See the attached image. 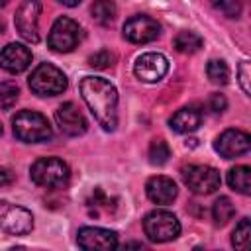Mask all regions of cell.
Wrapping results in <instances>:
<instances>
[{"instance_id":"1","label":"cell","mask_w":251,"mask_h":251,"mask_svg":"<svg viewBox=\"0 0 251 251\" xmlns=\"http://www.w3.org/2000/svg\"><path fill=\"white\" fill-rule=\"evenodd\" d=\"M80 96L94 120L104 131H114L118 126V90L102 76H84L78 84Z\"/></svg>"},{"instance_id":"2","label":"cell","mask_w":251,"mask_h":251,"mask_svg":"<svg viewBox=\"0 0 251 251\" xmlns=\"http://www.w3.org/2000/svg\"><path fill=\"white\" fill-rule=\"evenodd\" d=\"M14 135L24 143H43L53 137L47 118L35 110H22L12 118Z\"/></svg>"},{"instance_id":"3","label":"cell","mask_w":251,"mask_h":251,"mask_svg":"<svg viewBox=\"0 0 251 251\" xmlns=\"http://www.w3.org/2000/svg\"><path fill=\"white\" fill-rule=\"evenodd\" d=\"M29 176L37 186L43 188H61L71 178V169L63 159L41 157L29 167Z\"/></svg>"},{"instance_id":"4","label":"cell","mask_w":251,"mask_h":251,"mask_svg":"<svg viewBox=\"0 0 251 251\" xmlns=\"http://www.w3.org/2000/svg\"><path fill=\"white\" fill-rule=\"evenodd\" d=\"M27 84L37 96H57L67 90V76L59 67L51 63H41L31 71Z\"/></svg>"},{"instance_id":"5","label":"cell","mask_w":251,"mask_h":251,"mask_svg":"<svg viewBox=\"0 0 251 251\" xmlns=\"http://www.w3.org/2000/svg\"><path fill=\"white\" fill-rule=\"evenodd\" d=\"M143 231L153 243H167L178 237L180 222L169 210H153L143 218Z\"/></svg>"},{"instance_id":"6","label":"cell","mask_w":251,"mask_h":251,"mask_svg":"<svg viewBox=\"0 0 251 251\" xmlns=\"http://www.w3.org/2000/svg\"><path fill=\"white\" fill-rule=\"evenodd\" d=\"M180 175L188 190L194 194H202V196L216 192L222 184L220 171L210 165H188L182 169Z\"/></svg>"},{"instance_id":"7","label":"cell","mask_w":251,"mask_h":251,"mask_svg":"<svg viewBox=\"0 0 251 251\" xmlns=\"http://www.w3.org/2000/svg\"><path fill=\"white\" fill-rule=\"evenodd\" d=\"M82 31L80 25L67 16H61L51 25V31L47 35V45L57 53H69L80 43Z\"/></svg>"},{"instance_id":"8","label":"cell","mask_w":251,"mask_h":251,"mask_svg":"<svg viewBox=\"0 0 251 251\" xmlns=\"http://www.w3.org/2000/svg\"><path fill=\"white\" fill-rule=\"evenodd\" d=\"M39 16H41L39 0H24L16 10L14 16L16 29L27 43L39 41Z\"/></svg>"},{"instance_id":"9","label":"cell","mask_w":251,"mask_h":251,"mask_svg":"<svg viewBox=\"0 0 251 251\" xmlns=\"http://www.w3.org/2000/svg\"><path fill=\"white\" fill-rule=\"evenodd\" d=\"M0 229L10 235H24L33 229V216L29 210L0 200Z\"/></svg>"},{"instance_id":"10","label":"cell","mask_w":251,"mask_h":251,"mask_svg":"<svg viewBox=\"0 0 251 251\" xmlns=\"http://www.w3.org/2000/svg\"><path fill=\"white\" fill-rule=\"evenodd\" d=\"M159 33H161L159 22L145 14H135L129 20H126V24H124V37L135 45L151 43L159 37Z\"/></svg>"},{"instance_id":"11","label":"cell","mask_w":251,"mask_h":251,"mask_svg":"<svg viewBox=\"0 0 251 251\" xmlns=\"http://www.w3.org/2000/svg\"><path fill=\"white\" fill-rule=\"evenodd\" d=\"M76 243L88 251H110L118 247V233L104 227L84 226L76 233Z\"/></svg>"},{"instance_id":"12","label":"cell","mask_w":251,"mask_h":251,"mask_svg":"<svg viewBox=\"0 0 251 251\" xmlns=\"http://www.w3.org/2000/svg\"><path fill=\"white\" fill-rule=\"evenodd\" d=\"M55 122L59 129L71 137H78L88 129V122L75 102H63L55 110Z\"/></svg>"},{"instance_id":"13","label":"cell","mask_w":251,"mask_h":251,"mask_svg":"<svg viewBox=\"0 0 251 251\" xmlns=\"http://www.w3.org/2000/svg\"><path fill=\"white\" fill-rule=\"evenodd\" d=\"M249 147H251V137H249V133H245L241 129H226L214 141V149L224 159L241 157L249 151Z\"/></svg>"},{"instance_id":"14","label":"cell","mask_w":251,"mask_h":251,"mask_svg":"<svg viewBox=\"0 0 251 251\" xmlns=\"http://www.w3.org/2000/svg\"><path fill=\"white\" fill-rule=\"evenodd\" d=\"M169 71V61L161 53H143L135 59L133 73L141 82H159Z\"/></svg>"},{"instance_id":"15","label":"cell","mask_w":251,"mask_h":251,"mask_svg":"<svg viewBox=\"0 0 251 251\" xmlns=\"http://www.w3.org/2000/svg\"><path fill=\"white\" fill-rule=\"evenodd\" d=\"M31 65V51L24 43H8L0 51V67L6 73L18 75Z\"/></svg>"},{"instance_id":"16","label":"cell","mask_w":251,"mask_h":251,"mask_svg":"<svg viewBox=\"0 0 251 251\" xmlns=\"http://www.w3.org/2000/svg\"><path fill=\"white\" fill-rule=\"evenodd\" d=\"M145 192H147V198L153 202V204H171L176 194H178V188L175 184L173 178L169 176H163V175H157V176H151L145 184Z\"/></svg>"},{"instance_id":"17","label":"cell","mask_w":251,"mask_h":251,"mask_svg":"<svg viewBox=\"0 0 251 251\" xmlns=\"http://www.w3.org/2000/svg\"><path fill=\"white\" fill-rule=\"evenodd\" d=\"M202 124V110L198 106H182L178 108L171 120H169V126L173 131L176 133H190V131H196L198 126Z\"/></svg>"},{"instance_id":"18","label":"cell","mask_w":251,"mask_h":251,"mask_svg":"<svg viewBox=\"0 0 251 251\" xmlns=\"http://www.w3.org/2000/svg\"><path fill=\"white\" fill-rule=\"evenodd\" d=\"M227 184L231 190L247 196L251 192V169L247 165H237L227 171Z\"/></svg>"},{"instance_id":"19","label":"cell","mask_w":251,"mask_h":251,"mask_svg":"<svg viewBox=\"0 0 251 251\" xmlns=\"http://www.w3.org/2000/svg\"><path fill=\"white\" fill-rule=\"evenodd\" d=\"M90 14H92V20L100 25H108L116 20V14H118V8L114 4V0H94L92 6H90Z\"/></svg>"},{"instance_id":"20","label":"cell","mask_w":251,"mask_h":251,"mask_svg":"<svg viewBox=\"0 0 251 251\" xmlns=\"http://www.w3.org/2000/svg\"><path fill=\"white\" fill-rule=\"evenodd\" d=\"M173 43H175V49H176L178 53L192 55V53L200 51V47H202L204 41H202V37H200L198 33H194V31H178Z\"/></svg>"},{"instance_id":"21","label":"cell","mask_w":251,"mask_h":251,"mask_svg":"<svg viewBox=\"0 0 251 251\" xmlns=\"http://www.w3.org/2000/svg\"><path fill=\"white\" fill-rule=\"evenodd\" d=\"M235 214V206L227 196H220L212 206V218L216 226H226Z\"/></svg>"},{"instance_id":"22","label":"cell","mask_w":251,"mask_h":251,"mask_svg":"<svg viewBox=\"0 0 251 251\" xmlns=\"http://www.w3.org/2000/svg\"><path fill=\"white\" fill-rule=\"evenodd\" d=\"M206 75L214 84H226L229 80V67L222 59H212L206 67Z\"/></svg>"},{"instance_id":"23","label":"cell","mask_w":251,"mask_h":251,"mask_svg":"<svg viewBox=\"0 0 251 251\" xmlns=\"http://www.w3.org/2000/svg\"><path fill=\"white\" fill-rule=\"evenodd\" d=\"M251 241V222L249 218L239 220V224L235 226L233 233H231V245L235 249H247Z\"/></svg>"},{"instance_id":"24","label":"cell","mask_w":251,"mask_h":251,"mask_svg":"<svg viewBox=\"0 0 251 251\" xmlns=\"http://www.w3.org/2000/svg\"><path fill=\"white\" fill-rule=\"evenodd\" d=\"M147 157H149V163H151V165L161 167V165H165V163L169 161V157H171V147H169L167 141H163V139H153L151 145H149Z\"/></svg>"},{"instance_id":"25","label":"cell","mask_w":251,"mask_h":251,"mask_svg":"<svg viewBox=\"0 0 251 251\" xmlns=\"http://www.w3.org/2000/svg\"><path fill=\"white\" fill-rule=\"evenodd\" d=\"M210 4L226 18H239L243 12L245 0H210Z\"/></svg>"},{"instance_id":"26","label":"cell","mask_w":251,"mask_h":251,"mask_svg":"<svg viewBox=\"0 0 251 251\" xmlns=\"http://www.w3.org/2000/svg\"><path fill=\"white\" fill-rule=\"evenodd\" d=\"M18 96H20V88H18L16 82L6 80V82L0 84V106L4 110H10L18 102Z\"/></svg>"},{"instance_id":"27","label":"cell","mask_w":251,"mask_h":251,"mask_svg":"<svg viewBox=\"0 0 251 251\" xmlns=\"http://www.w3.org/2000/svg\"><path fill=\"white\" fill-rule=\"evenodd\" d=\"M88 65L94 67V69H110L114 65V53H110L108 49H100L96 51L94 55L88 57Z\"/></svg>"},{"instance_id":"28","label":"cell","mask_w":251,"mask_h":251,"mask_svg":"<svg viewBox=\"0 0 251 251\" xmlns=\"http://www.w3.org/2000/svg\"><path fill=\"white\" fill-rule=\"evenodd\" d=\"M237 76H239V86L245 94L251 92V84H249V76H251V71H249V63L247 61H241L239 63V69H237Z\"/></svg>"},{"instance_id":"29","label":"cell","mask_w":251,"mask_h":251,"mask_svg":"<svg viewBox=\"0 0 251 251\" xmlns=\"http://www.w3.org/2000/svg\"><path fill=\"white\" fill-rule=\"evenodd\" d=\"M208 108H210V112H214V114H222L226 108H227V100H226V96L224 94H210V98H208Z\"/></svg>"},{"instance_id":"30","label":"cell","mask_w":251,"mask_h":251,"mask_svg":"<svg viewBox=\"0 0 251 251\" xmlns=\"http://www.w3.org/2000/svg\"><path fill=\"white\" fill-rule=\"evenodd\" d=\"M14 182V173L10 169H4L0 167V186H8Z\"/></svg>"},{"instance_id":"31","label":"cell","mask_w":251,"mask_h":251,"mask_svg":"<svg viewBox=\"0 0 251 251\" xmlns=\"http://www.w3.org/2000/svg\"><path fill=\"white\" fill-rule=\"evenodd\" d=\"M61 4H65V6H69V8H73V6H78L82 0H59Z\"/></svg>"},{"instance_id":"32","label":"cell","mask_w":251,"mask_h":251,"mask_svg":"<svg viewBox=\"0 0 251 251\" xmlns=\"http://www.w3.org/2000/svg\"><path fill=\"white\" fill-rule=\"evenodd\" d=\"M8 2H10V0H0V8H2V6H6Z\"/></svg>"},{"instance_id":"33","label":"cell","mask_w":251,"mask_h":251,"mask_svg":"<svg viewBox=\"0 0 251 251\" xmlns=\"http://www.w3.org/2000/svg\"><path fill=\"white\" fill-rule=\"evenodd\" d=\"M0 135H2V126H0Z\"/></svg>"}]
</instances>
